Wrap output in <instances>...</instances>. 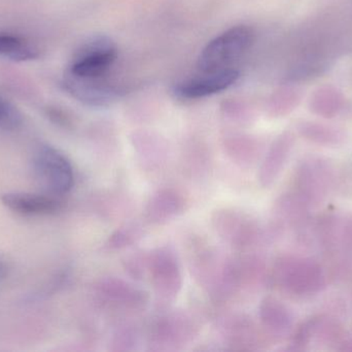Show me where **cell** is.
Segmentation results:
<instances>
[{
  "label": "cell",
  "instance_id": "6da1fadb",
  "mask_svg": "<svg viewBox=\"0 0 352 352\" xmlns=\"http://www.w3.org/2000/svg\"><path fill=\"white\" fill-rule=\"evenodd\" d=\"M254 41V31L246 25L228 29L207 43L199 55V70L202 74L221 72L233 68Z\"/></svg>",
  "mask_w": 352,
  "mask_h": 352
},
{
  "label": "cell",
  "instance_id": "7a4b0ae2",
  "mask_svg": "<svg viewBox=\"0 0 352 352\" xmlns=\"http://www.w3.org/2000/svg\"><path fill=\"white\" fill-rule=\"evenodd\" d=\"M32 171L45 194L61 198L74 187V167L67 157L54 147L43 145L35 151Z\"/></svg>",
  "mask_w": 352,
  "mask_h": 352
},
{
  "label": "cell",
  "instance_id": "3957f363",
  "mask_svg": "<svg viewBox=\"0 0 352 352\" xmlns=\"http://www.w3.org/2000/svg\"><path fill=\"white\" fill-rule=\"evenodd\" d=\"M146 275L159 304L166 306L175 301L182 291V274L177 256L171 248H157L146 253Z\"/></svg>",
  "mask_w": 352,
  "mask_h": 352
},
{
  "label": "cell",
  "instance_id": "277c9868",
  "mask_svg": "<svg viewBox=\"0 0 352 352\" xmlns=\"http://www.w3.org/2000/svg\"><path fill=\"white\" fill-rule=\"evenodd\" d=\"M117 58L115 41L107 35H94L76 50L66 72L82 78H104Z\"/></svg>",
  "mask_w": 352,
  "mask_h": 352
},
{
  "label": "cell",
  "instance_id": "5b68a950",
  "mask_svg": "<svg viewBox=\"0 0 352 352\" xmlns=\"http://www.w3.org/2000/svg\"><path fill=\"white\" fill-rule=\"evenodd\" d=\"M199 333L196 322L182 311L169 312L155 320L150 345L155 351H173L192 342Z\"/></svg>",
  "mask_w": 352,
  "mask_h": 352
},
{
  "label": "cell",
  "instance_id": "8992f818",
  "mask_svg": "<svg viewBox=\"0 0 352 352\" xmlns=\"http://www.w3.org/2000/svg\"><path fill=\"white\" fill-rule=\"evenodd\" d=\"M211 223L223 241L239 249L254 245L258 237V225L243 211L219 209L213 213Z\"/></svg>",
  "mask_w": 352,
  "mask_h": 352
},
{
  "label": "cell",
  "instance_id": "52a82bcc",
  "mask_svg": "<svg viewBox=\"0 0 352 352\" xmlns=\"http://www.w3.org/2000/svg\"><path fill=\"white\" fill-rule=\"evenodd\" d=\"M62 85L76 101L89 107H109L121 99L125 93V90L121 87L107 82L105 76L82 78L65 72Z\"/></svg>",
  "mask_w": 352,
  "mask_h": 352
},
{
  "label": "cell",
  "instance_id": "ba28073f",
  "mask_svg": "<svg viewBox=\"0 0 352 352\" xmlns=\"http://www.w3.org/2000/svg\"><path fill=\"white\" fill-rule=\"evenodd\" d=\"M240 72L235 68L221 72L203 74L198 78L177 83L173 88V94L182 101H195L204 99L227 90L239 79Z\"/></svg>",
  "mask_w": 352,
  "mask_h": 352
},
{
  "label": "cell",
  "instance_id": "9c48e42d",
  "mask_svg": "<svg viewBox=\"0 0 352 352\" xmlns=\"http://www.w3.org/2000/svg\"><path fill=\"white\" fill-rule=\"evenodd\" d=\"M99 298L107 306L116 309L138 311L146 307L148 296L146 291L123 279L107 277L97 287Z\"/></svg>",
  "mask_w": 352,
  "mask_h": 352
},
{
  "label": "cell",
  "instance_id": "30bf717a",
  "mask_svg": "<svg viewBox=\"0 0 352 352\" xmlns=\"http://www.w3.org/2000/svg\"><path fill=\"white\" fill-rule=\"evenodd\" d=\"M1 202L8 210L23 216H47L61 210L63 202L51 194L10 192L1 196Z\"/></svg>",
  "mask_w": 352,
  "mask_h": 352
},
{
  "label": "cell",
  "instance_id": "8fae6325",
  "mask_svg": "<svg viewBox=\"0 0 352 352\" xmlns=\"http://www.w3.org/2000/svg\"><path fill=\"white\" fill-rule=\"evenodd\" d=\"M186 200L178 190L162 188L155 192L144 209V218L153 225H164L186 210Z\"/></svg>",
  "mask_w": 352,
  "mask_h": 352
},
{
  "label": "cell",
  "instance_id": "7c38bea8",
  "mask_svg": "<svg viewBox=\"0 0 352 352\" xmlns=\"http://www.w3.org/2000/svg\"><path fill=\"white\" fill-rule=\"evenodd\" d=\"M223 335L234 349L245 351L256 342V327L244 316H233L223 324Z\"/></svg>",
  "mask_w": 352,
  "mask_h": 352
},
{
  "label": "cell",
  "instance_id": "4fadbf2b",
  "mask_svg": "<svg viewBox=\"0 0 352 352\" xmlns=\"http://www.w3.org/2000/svg\"><path fill=\"white\" fill-rule=\"evenodd\" d=\"M38 49L22 37L0 34V57L12 61L24 62L36 59Z\"/></svg>",
  "mask_w": 352,
  "mask_h": 352
},
{
  "label": "cell",
  "instance_id": "5bb4252c",
  "mask_svg": "<svg viewBox=\"0 0 352 352\" xmlns=\"http://www.w3.org/2000/svg\"><path fill=\"white\" fill-rule=\"evenodd\" d=\"M144 235V227L138 222H130L118 229L107 242L109 249L129 247L140 241Z\"/></svg>",
  "mask_w": 352,
  "mask_h": 352
},
{
  "label": "cell",
  "instance_id": "9a60e30c",
  "mask_svg": "<svg viewBox=\"0 0 352 352\" xmlns=\"http://www.w3.org/2000/svg\"><path fill=\"white\" fill-rule=\"evenodd\" d=\"M283 311L285 310L274 299L267 298L261 304V318L265 326L268 328L279 329L285 324V315Z\"/></svg>",
  "mask_w": 352,
  "mask_h": 352
},
{
  "label": "cell",
  "instance_id": "2e32d148",
  "mask_svg": "<svg viewBox=\"0 0 352 352\" xmlns=\"http://www.w3.org/2000/svg\"><path fill=\"white\" fill-rule=\"evenodd\" d=\"M23 123L21 112L12 103L0 96V132L18 130Z\"/></svg>",
  "mask_w": 352,
  "mask_h": 352
},
{
  "label": "cell",
  "instance_id": "e0dca14e",
  "mask_svg": "<svg viewBox=\"0 0 352 352\" xmlns=\"http://www.w3.org/2000/svg\"><path fill=\"white\" fill-rule=\"evenodd\" d=\"M6 267H4V265L2 264L1 260H0V283H1V281L3 280L4 277H6Z\"/></svg>",
  "mask_w": 352,
  "mask_h": 352
}]
</instances>
